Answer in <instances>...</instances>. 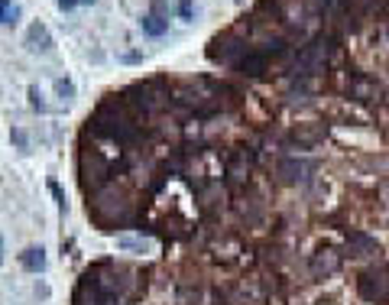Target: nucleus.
Segmentation results:
<instances>
[{
	"instance_id": "17",
	"label": "nucleus",
	"mask_w": 389,
	"mask_h": 305,
	"mask_svg": "<svg viewBox=\"0 0 389 305\" xmlns=\"http://www.w3.org/2000/svg\"><path fill=\"white\" fill-rule=\"evenodd\" d=\"M123 62H143V56H140V52H127V56H121Z\"/></svg>"
},
{
	"instance_id": "3",
	"label": "nucleus",
	"mask_w": 389,
	"mask_h": 305,
	"mask_svg": "<svg viewBox=\"0 0 389 305\" xmlns=\"http://www.w3.org/2000/svg\"><path fill=\"white\" fill-rule=\"evenodd\" d=\"M308 172H315V162H305V159H282L279 162V175L286 182H305Z\"/></svg>"
},
{
	"instance_id": "2",
	"label": "nucleus",
	"mask_w": 389,
	"mask_h": 305,
	"mask_svg": "<svg viewBox=\"0 0 389 305\" xmlns=\"http://www.w3.org/2000/svg\"><path fill=\"white\" fill-rule=\"evenodd\" d=\"M23 46L29 52H36V56H49L55 49V39H52V33H49V26L42 20H33L23 33Z\"/></svg>"
},
{
	"instance_id": "14",
	"label": "nucleus",
	"mask_w": 389,
	"mask_h": 305,
	"mask_svg": "<svg viewBox=\"0 0 389 305\" xmlns=\"http://www.w3.org/2000/svg\"><path fill=\"white\" fill-rule=\"evenodd\" d=\"M149 13H156V16H162V20H169V3H166V0H153V3H149Z\"/></svg>"
},
{
	"instance_id": "11",
	"label": "nucleus",
	"mask_w": 389,
	"mask_h": 305,
	"mask_svg": "<svg viewBox=\"0 0 389 305\" xmlns=\"http://www.w3.org/2000/svg\"><path fill=\"white\" fill-rule=\"evenodd\" d=\"M26 98H29V108H33V110H39V114H46V101H42V88H39V85H29V88H26Z\"/></svg>"
},
{
	"instance_id": "16",
	"label": "nucleus",
	"mask_w": 389,
	"mask_h": 305,
	"mask_svg": "<svg viewBox=\"0 0 389 305\" xmlns=\"http://www.w3.org/2000/svg\"><path fill=\"white\" fill-rule=\"evenodd\" d=\"M49 188H52V195L59 198V208H62V211H65V195H62V188H59V185H55V182L49 185Z\"/></svg>"
},
{
	"instance_id": "7",
	"label": "nucleus",
	"mask_w": 389,
	"mask_h": 305,
	"mask_svg": "<svg viewBox=\"0 0 389 305\" xmlns=\"http://www.w3.org/2000/svg\"><path fill=\"white\" fill-rule=\"evenodd\" d=\"M340 267V260L334 256V250H321V254L312 260V269H315V276H331L334 269Z\"/></svg>"
},
{
	"instance_id": "13",
	"label": "nucleus",
	"mask_w": 389,
	"mask_h": 305,
	"mask_svg": "<svg viewBox=\"0 0 389 305\" xmlns=\"http://www.w3.org/2000/svg\"><path fill=\"white\" fill-rule=\"evenodd\" d=\"M10 140H13V143H16L20 149H23V153H29V136H26V130L13 127V130H10Z\"/></svg>"
},
{
	"instance_id": "10",
	"label": "nucleus",
	"mask_w": 389,
	"mask_h": 305,
	"mask_svg": "<svg viewBox=\"0 0 389 305\" xmlns=\"http://www.w3.org/2000/svg\"><path fill=\"white\" fill-rule=\"evenodd\" d=\"M55 95H59L65 104H72L75 101V82L72 78H55Z\"/></svg>"
},
{
	"instance_id": "8",
	"label": "nucleus",
	"mask_w": 389,
	"mask_h": 305,
	"mask_svg": "<svg viewBox=\"0 0 389 305\" xmlns=\"http://www.w3.org/2000/svg\"><path fill=\"white\" fill-rule=\"evenodd\" d=\"M117 247L127 250V254H149V250H153L149 241H143V237H130V234H121V237H117Z\"/></svg>"
},
{
	"instance_id": "12",
	"label": "nucleus",
	"mask_w": 389,
	"mask_h": 305,
	"mask_svg": "<svg viewBox=\"0 0 389 305\" xmlns=\"http://www.w3.org/2000/svg\"><path fill=\"white\" fill-rule=\"evenodd\" d=\"M175 13H179V20H185V23H192V20H194V0H179V7H175Z\"/></svg>"
},
{
	"instance_id": "4",
	"label": "nucleus",
	"mask_w": 389,
	"mask_h": 305,
	"mask_svg": "<svg viewBox=\"0 0 389 305\" xmlns=\"http://www.w3.org/2000/svg\"><path fill=\"white\" fill-rule=\"evenodd\" d=\"M46 250L42 247H26L23 254H20V267L26 269V273H42L46 269Z\"/></svg>"
},
{
	"instance_id": "15",
	"label": "nucleus",
	"mask_w": 389,
	"mask_h": 305,
	"mask_svg": "<svg viewBox=\"0 0 389 305\" xmlns=\"http://www.w3.org/2000/svg\"><path fill=\"white\" fill-rule=\"evenodd\" d=\"M55 3H59L62 13H68V10H75V7H81V0H55Z\"/></svg>"
},
{
	"instance_id": "9",
	"label": "nucleus",
	"mask_w": 389,
	"mask_h": 305,
	"mask_svg": "<svg viewBox=\"0 0 389 305\" xmlns=\"http://www.w3.org/2000/svg\"><path fill=\"white\" fill-rule=\"evenodd\" d=\"M20 20V7L13 0H0V26H10Z\"/></svg>"
},
{
	"instance_id": "6",
	"label": "nucleus",
	"mask_w": 389,
	"mask_h": 305,
	"mask_svg": "<svg viewBox=\"0 0 389 305\" xmlns=\"http://www.w3.org/2000/svg\"><path fill=\"white\" fill-rule=\"evenodd\" d=\"M140 29H143L146 36L159 39V36L169 33V20H162V16H156V13H143V16H140Z\"/></svg>"
},
{
	"instance_id": "5",
	"label": "nucleus",
	"mask_w": 389,
	"mask_h": 305,
	"mask_svg": "<svg viewBox=\"0 0 389 305\" xmlns=\"http://www.w3.org/2000/svg\"><path fill=\"white\" fill-rule=\"evenodd\" d=\"M347 247H351L353 256H373V254H379V244H377V241H373V237H366V234H360V231L351 234Z\"/></svg>"
},
{
	"instance_id": "1",
	"label": "nucleus",
	"mask_w": 389,
	"mask_h": 305,
	"mask_svg": "<svg viewBox=\"0 0 389 305\" xmlns=\"http://www.w3.org/2000/svg\"><path fill=\"white\" fill-rule=\"evenodd\" d=\"M357 293L364 295L366 302L386 305L389 302V267H373V269H366V273H360Z\"/></svg>"
},
{
	"instance_id": "18",
	"label": "nucleus",
	"mask_w": 389,
	"mask_h": 305,
	"mask_svg": "<svg viewBox=\"0 0 389 305\" xmlns=\"http://www.w3.org/2000/svg\"><path fill=\"white\" fill-rule=\"evenodd\" d=\"M3 260H7V247H3V234H0V267H3Z\"/></svg>"
}]
</instances>
